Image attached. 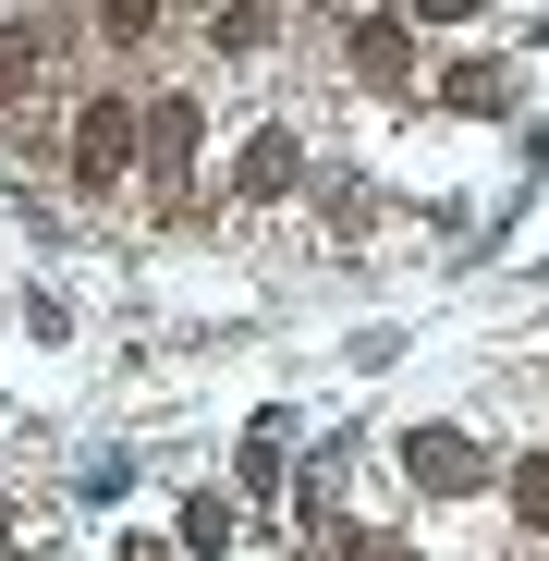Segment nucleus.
<instances>
[{
    "label": "nucleus",
    "mask_w": 549,
    "mask_h": 561,
    "mask_svg": "<svg viewBox=\"0 0 549 561\" xmlns=\"http://www.w3.org/2000/svg\"><path fill=\"white\" fill-rule=\"evenodd\" d=\"M513 513L549 537V451H525V463H513Z\"/></svg>",
    "instance_id": "4"
},
{
    "label": "nucleus",
    "mask_w": 549,
    "mask_h": 561,
    "mask_svg": "<svg viewBox=\"0 0 549 561\" xmlns=\"http://www.w3.org/2000/svg\"><path fill=\"white\" fill-rule=\"evenodd\" d=\"M282 183H294V135H256L244 147V196H282Z\"/></svg>",
    "instance_id": "3"
},
{
    "label": "nucleus",
    "mask_w": 549,
    "mask_h": 561,
    "mask_svg": "<svg viewBox=\"0 0 549 561\" xmlns=\"http://www.w3.org/2000/svg\"><path fill=\"white\" fill-rule=\"evenodd\" d=\"M123 171H135V111H123V99H85V123H73V183L111 196Z\"/></svg>",
    "instance_id": "1"
},
{
    "label": "nucleus",
    "mask_w": 549,
    "mask_h": 561,
    "mask_svg": "<svg viewBox=\"0 0 549 561\" xmlns=\"http://www.w3.org/2000/svg\"><path fill=\"white\" fill-rule=\"evenodd\" d=\"M403 463H415V477H427V489H477V451H465V439H451V427H427V439H415Z\"/></svg>",
    "instance_id": "2"
}]
</instances>
